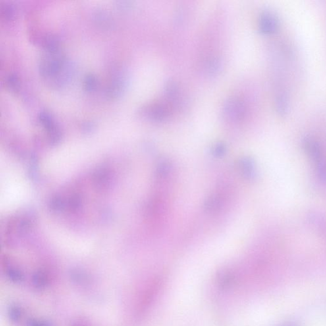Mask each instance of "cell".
Returning a JSON list of instances; mask_svg holds the SVG:
<instances>
[{
    "instance_id": "1",
    "label": "cell",
    "mask_w": 326,
    "mask_h": 326,
    "mask_svg": "<svg viewBox=\"0 0 326 326\" xmlns=\"http://www.w3.org/2000/svg\"><path fill=\"white\" fill-rule=\"evenodd\" d=\"M224 117L230 122H238L244 119L246 107L241 99L232 97L228 99L223 107Z\"/></svg>"
},
{
    "instance_id": "2",
    "label": "cell",
    "mask_w": 326,
    "mask_h": 326,
    "mask_svg": "<svg viewBox=\"0 0 326 326\" xmlns=\"http://www.w3.org/2000/svg\"><path fill=\"white\" fill-rule=\"evenodd\" d=\"M141 115L151 122L161 123L166 121L170 116L168 107L161 103H153L143 107Z\"/></svg>"
},
{
    "instance_id": "3",
    "label": "cell",
    "mask_w": 326,
    "mask_h": 326,
    "mask_svg": "<svg viewBox=\"0 0 326 326\" xmlns=\"http://www.w3.org/2000/svg\"><path fill=\"white\" fill-rule=\"evenodd\" d=\"M280 26L279 19L274 12L265 10L259 16V30L265 35H272L278 32Z\"/></svg>"
},
{
    "instance_id": "4",
    "label": "cell",
    "mask_w": 326,
    "mask_h": 326,
    "mask_svg": "<svg viewBox=\"0 0 326 326\" xmlns=\"http://www.w3.org/2000/svg\"><path fill=\"white\" fill-rule=\"evenodd\" d=\"M303 148L311 161L315 164L323 161V151L318 141L312 136L304 137L302 141Z\"/></svg>"
},
{
    "instance_id": "5",
    "label": "cell",
    "mask_w": 326,
    "mask_h": 326,
    "mask_svg": "<svg viewBox=\"0 0 326 326\" xmlns=\"http://www.w3.org/2000/svg\"><path fill=\"white\" fill-rule=\"evenodd\" d=\"M166 98L174 105L181 107L184 102V97L180 91V86L174 81L168 82L165 87Z\"/></svg>"
},
{
    "instance_id": "6",
    "label": "cell",
    "mask_w": 326,
    "mask_h": 326,
    "mask_svg": "<svg viewBox=\"0 0 326 326\" xmlns=\"http://www.w3.org/2000/svg\"><path fill=\"white\" fill-rule=\"evenodd\" d=\"M32 284L37 289H45L49 284V278L46 272L43 270L35 272L33 275Z\"/></svg>"
},
{
    "instance_id": "7",
    "label": "cell",
    "mask_w": 326,
    "mask_h": 326,
    "mask_svg": "<svg viewBox=\"0 0 326 326\" xmlns=\"http://www.w3.org/2000/svg\"><path fill=\"white\" fill-rule=\"evenodd\" d=\"M241 171L243 175L249 179H252L255 176V168L254 161L250 158H244L240 161Z\"/></svg>"
},
{
    "instance_id": "8",
    "label": "cell",
    "mask_w": 326,
    "mask_h": 326,
    "mask_svg": "<svg viewBox=\"0 0 326 326\" xmlns=\"http://www.w3.org/2000/svg\"><path fill=\"white\" fill-rule=\"evenodd\" d=\"M221 61L217 58H213L207 61L205 66V72L207 76H215L221 70Z\"/></svg>"
},
{
    "instance_id": "9",
    "label": "cell",
    "mask_w": 326,
    "mask_h": 326,
    "mask_svg": "<svg viewBox=\"0 0 326 326\" xmlns=\"http://www.w3.org/2000/svg\"><path fill=\"white\" fill-rule=\"evenodd\" d=\"M222 206L221 198L217 194H213L208 198L205 202V208L209 212H216L221 209Z\"/></svg>"
},
{
    "instance_id": "10",
    "label": "cell",
    "mask_w": 326,
    "mask_h": 326,
    "mask_svg": "<svg viewBox=\"0 0 326 326\" xmlns=\"http://www.w3.org/2000/svg\"><path fill=\"white\" fill-rule=\"evenodd\" d=\"M8 317L12 323H16L20 321L22 315V309L18 305H12L8 311Z\"/></svg>"
},
{
    "instance_id": "11",
    "label": "cell",
    "mask_w": 326,
    "mask_h": 326,
    "mask_svg": "<svg viewBox=\"0 0 326 326\" xmlns=\"http://www.w3.org/2000/svg\"><path fill=\"white\" fill-rule=\"evenodd\" d=\"M7 274L8 279L14 283H19L24 279V275L22 272L19 269L14 268L8 269Z\"/></svg>"
},
{
    "instance_id": "12",
    "label": "cell",
    "mask_w": 326,
    "mask_h": 326,
    "mask_svg": "<svg viewBox=\"0 0 326 326\" xmlns=\"http://www.w3.org/2000/svg\"><path fill=\"white\" fill-rule=\"evenodd\" d=\"M97 80L95 76L89 75L85 78L84 86L86 91H94L97 86Z\"/></svg>"
},
{
    "instance_id": "13",
    "label": "cell",
    "mask_w": 326,
    "mask_h": 326,
    "mask_svg": "<svg viewBox=\"0 0 326 326\" xmlns=\"http://www.w3.org/2000/svg\"><path fill=\"white\" fill-rule=\"evenodd\" d=\"M317 176L322 182H326V163L325 161H321L315 164Z\"/></svg>"
},
{
    "instance_id": "14",
    "label": "cell",
    "mask_w": 326,
    "mask_h": 326,
    "mask_svg": "<svg viewBox=\"0 0 326 326\" xmlns=\"http://www.w3.org/2000/svg\"><path fill=\"white\" fill-rule=\"evenodd\" d=\"M157 175L160 178H165L167 176L170 172V165L167 161H163L159 163L157 170Z\"/></svg>"
},
{
    "instance_id": "15",
    "label": "cell",
    "mask_w": 326,
    "mask_h": 326,
    "mask_svg": "<svg viewBox=\"0 0 326 326\" xmlns=\"http://www.w3.org/2000/svg\"><path fill=\"white\" fill-rule=\"evenodd\" d=\"M232 278L231 273L229 272H221L219 275V282L220 284L223 286H229L231 283Z\"/></svg>"
},
{
    "instance_id": "16",
    "label": "cell",
    "mask_w": 326,
    "mask_h": 326,
    "mask_svg": "<svg viewBox=\"0 0 326 326\" xmlns=\"http://www.w3.org/2000/svg\"><path fill=\"white\" fill-rule=\"evenodd\" d=\"M71 278L73 281L76 282L77 284H83L86 282L87 276L86 274L80 271H73L71 274Z\"/></svg>"
},
{
    "instance_id": "17",
    "label": "cell",
    "mask_w": 326,
    "mask_h": 326,
    "mask_svg": "<svg viewBox=\"0 0 326 326\" xmlns=\"http://www.w3.org/2000/svg\"><path fill=\"white\" fill-rule=\"evenodd\" d=\"M26 326H51L49 322L43 321V320H38L36 319H32L27 322Z\"/></svg>"
},
{
    "instance_id": "18",
    "label": "cell",
    "mask_w": 326,
    "mask_h": 326,
    "mask_svg": "<svg viewBox=\"0 0 326 326\" xmlns=\"http://www.w3.org/2000/svg\"><path fill=\"white\" fill-rule=\"evenodd\" d=\"M213 153L215 156H222L226 153V147L223 143H217L213 148Z\"/></svg>"
},
{
    "instance_id": "19",
    "label": "cell",
    "mask_w": 326,
    "mask_h": 326,
    "mask_svg": "<svg viewBox=\"0 0 326 326\" xmlns=\"http://www.w3.org/2000/svg\"><path fill=\"white\" fill-rule=\"evenodd\" d=\"M8 87L13 90H17L19 88V80L15 76H10L7 80Z\"/></svg>"
},
{
    "instance_id": "20",
    "label": "cell",
    "mask_w": 326,
    "mask_h": 326,
    "mask_svg": "<svg viewBox=\"0 0 326 326\" xmlns=\"http://www.w3.org/2000/svg\"><path fill=\"white\" fill-rule=\"evenodd\" d=\"M70 326H89L88 324L82 319H76L73 321Z\"/></svg>"
}]
</instances>
